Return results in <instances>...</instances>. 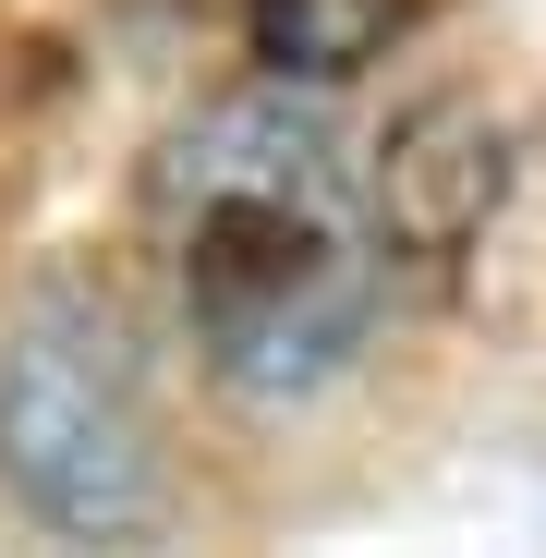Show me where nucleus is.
Listing matches in <instances>:
<instances>
[{"label": "nucleus", "mask_w": 546, "mask_h": 558, "mask_svg": "<svg viewBox=\"0 0 546 558\" xmlns=\"http://www.w3.org/2000/svg\"><path fill=\"white\" fill-rule=\"evenodd\" d=\"M146 243L195 364L243 401H316L389 316V219L292 98H219L146 170Z\"/></svg>", "instance_id": "1"}, {"label": "nucleus", "mask_w": 546, "mask_h": 558, "mask_svg": "<svg viewBox=\"0 0 546 558\" xmlns=\"http://www.w3.org/2000/svg\"><path fill=\"white\" fill-rule=\"evenodd\" d=\"M0 486L49 534H146L158 522V401L146 352L98 292H37L0 340Z\"/></svg>", "instance_id": "2"}]
</instances>
